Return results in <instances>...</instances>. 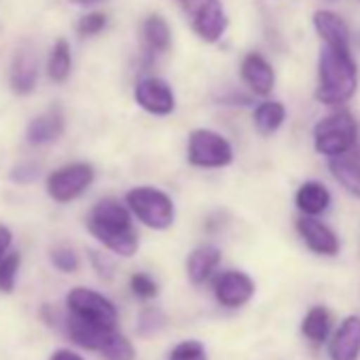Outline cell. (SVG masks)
I'll return each mask as SVG.
<instances>
[{"label": "cell", "mask_w": 360, "mask_h": 360, "mask_svg": "<svg viewBox=\"0 0 360 360\" xmlns=\"http://www.w3.org/2000/svg\"><path fill=\"white\" fill-rule=\"evenodd\" d=\"M89 233L112 255L129 259L138 252L140 240L131 223V212L117 198L98 200L87 217Z\"/></svg>", "instance_id": "cell-1"}, {"label": "cell", "mask_w": 360, "mask_h": 360, "mask_svg": "<svg viewBox=\"0 0 360 360\" xmlns=\"http://www.w3.org/2000/svg\"><path fill=\"white\" fill-rule=\"evenodd\" d=\"M358 89V66L349 49L322 45L318 58L316 100L326 106H341L354 98Z\"/></svg>", "instance_id": "cell-2"}, {"label": "cell", "mask_w": 360, "mask_h": 360, "mask_svg": "<svg viewBox=\"0 0 360 360\" xmlns=\"http://www.w3.org/2000/svg\"><path fill=\"white\" fill-rule=\"evenodd\" d=\"M125 206L144 227L155 231H165L176 221L174 200L157 187H134L125 193Z\"/></svg>", "instance_id": "cell-3"}, {"label": "cell", "mask_w": 360, "mask_h": 360, "mask_svg": "<svg viewBox=\"0 0 360 360\" xmlns=\"http://www.w3.org/2000/svg\"><path fill=\"white\" fill-rule=\"evenodd\" d=\"M356 138L358 125L352 112L347 110L326 115L314 127V148L328 159L343 157L345 153H349V148L356 144Z\"/></svg>", "instance_id": "cell-4"}, {"label": "cell", "mask_w": 360, "mask_h": 360, "mask_svg": "<svg viewBox=\"0 0 360 360\" xmlns=\"http://www.w3.org/2000/svg\"><path fill=\"white\" fill-rule=\"evenodd\" d=\"M176 5L187 15L193 32L204 43L214 45L225 37L229 18L221 0H176Z\"/></svg>", "instance_id": "cell-5"}, {"label": "cell", "mask_w": 360, "mask_h": 360, "mask_svg": "<svg viewBox=\"0 0 360 360\" xmlns=\"http://www.w3.org/2000/svg\"><path fill=\"white\" fill-rule=\"evenodd\" d=\"M187 159L195 167L221 169L233 163V146L223 134L208 127H198L189 134Z\"/></svg>", "instance_id": "cell-6"}, {"label": "cell", "mask_w": 360, "mask_h": 360, "mask_svg": "<svg viewBox=\"0 0 360 360\" xmlns=\"http://www.w3.org/2000/svg\"><path fill=\"white\" fill-rule=\"evenodd\" d=\"M94 180H96L94 165L87 161H75L53 169L47 176L45 189L56 204H70L79 200L94 185Z\"/></svg>", "instance_id": "cell-7"}, {"label": "cell", "mask_w": 360, "mask_h": 360, "mask_svg": "<svg viewBox=\"0 0 360 360\" xmlns=\"http://www.w3.org/2000/svg\"><path fill=\"white\" fill-rule=\"evenodd\" d=\"M68 311L79 316L85 322L98 324L102 328H117L119 326V311L110 299L100 295L94 288L77 286L66 295Z\"/></svg>", "instance_id": "cell-8"}, {"label": "cell", "mask_w": 360, "mask_h": 360, "mask_svg": "<svg viewBox=\"0 0 360 360\" xmlns=\"http://www.w3.org/2000/svg\"><path fill=\"white\" fill-rule=\"evenodd\" d=\"M134 102L148 115L167 117L176 108V96L167 81L159 77H144L134 87Z\"/></svg>", "instance_id": "cell-9"}, {"label": "cell", "mask_w": 360, "mask_h": 360, "mask_svg": "<svg viewBox=\"0 0 360 360\" xmlns=\"http://www.w3.org/2000/svg\"><path fill=\"white\" fill-rule=\"evenodd\" d=\"M255 280L240 269H229L223 271L217 280H214V297L223 307L229 309H238L244 307L252 297H255Z\"/></svg>", "instance_id": "cell-10"}, {"label": "cell", "mask_w": 360, "mask_h": 360, "mask_svg": "<svg viewBox=\"0 0 360 360\" xmlns=\"http://www.w3.org/2000/svg\"><path fill=\"white\" fill-rule=\"evenodd\" d=\"M297 233L303 240V244L307 246V250H311L314 255L337 257L341 250V242H339L337 233L328 225L318 221L316 217L297 219Z\"/></svg>", "instance_id": "cell-11"}, {"label": "cell", "mask_w": 360, "mask_h": 360, "mask_svg": "<svg viewBox=\"0 0 360 360\" xmlns=\"http://www.w3.org/2000/svg\"><path fill=\"white\" fill-rule=\"evenodd\" d=\"M39 83V58L30 45L18 49L9 70V85L11 91L18 96H30Z\"/></svg>", "instance_id": "cell-12"}, {"label": "cell", "mask_w": 360, "mask_h": 360, "mask_svg": "<svg viewBox=\"0 0 360 360\" xmlns=\"http://www.w3.org/2000/svg\"><path fill=\"white\" fill-rule=\"evenodd\" d=\"M240 75H242L244 85L255 96L267 98L276 87V70H274V66L269 64V60H265L257 51L244 56V60L240 64Z\"/></svg>", "instance_id": "cell-13"}, {"label": "cell", "mask_w": 360, "mask_h": 360, "mask_svg": "<svg viewBox=\"0 0 360 360\" xmlns=\"http://www.w3.org/2000/svg\"><path fill=\"white\" fill-rule=\"evenodd\" d=\"M64 129H66V117H64L62 106H51L28 123L26 140L32 146H47V144L58 142Z\"/></svg>", "instance_id": "cell-14"}, {"label": "cell", "mask_w": 360, "mask_h": 360, "mask_svg": "<svg viewBox=\"0 0 360 360\" xmlns=\"http://www.w3.org/2000/svg\"><path fill=\"white\" fill-rule=\"evenodd\" d=\"M330 360H358L360 358V316H347L333 335L328 347Z\"/></svg>", "instance_id": "cell-15"}, {"label": "cell", "mask_w": 360, "mask_h": 360, "mask_svg": "<svg viewBox=\"0 0 360 360\" xmlns=\"http://www.w3.org/2000/svg\"><path fill=\"white\" fill-rule=\"evenodd\" d=\"M64 324H66V330H68V337L85 347V349H94V352H100V347L104 345V341L108 339V335L117 328H102L98 324H91V322H85L81 320L79 316L75 314H66L64 316Z\"/></svg>", "instance_id": "cell-16"}, {"label": "cell", "mask_w": 360, "mask_h": 360, "mask_svg": "<svg viewBox=\"0 0 360 360\" xmlns=\"http://www.w3.org/2000/svg\"><path fill=\"white\" fill-rule=\"evenodd\" d=\"M223 259L221 248L212 246V244H204L198 246L189 257H187V276L193 284H204L208 282L214 271L219 269Z\"/></svg>", "instance_id": "cell-17"}, {"label": "cell", "mask_w": 360, "mask_h": 360, "mask_svg": "<svg viewBox=\"0 0 360 360\" xmlns=\"http://www.w3.org/2000/svg\"><path fill=\"white\" fill-rule=\"evenodd\" d=\"M295 206L303 217H320L330 206V191L320 180H307L295 193Z\"/></svg>", "instance_id": "cell-18"}, {"label": "cell", "mask_w": 360, "mask_h": 360, "mask_svg": "<svg viewBox=\"0 0 360 360\" xmlns=\"http://www.w3.org/2000/svg\"><path fill=\"white\" fill-rule=\"evenodd\" d=\"M311 22H314V28L324 45L349 49V28L337 13L328 11V9H320L314 13Z\"/></svg>", "instance_id": "cell-19"}, {"label": "cell", "mask_w": 360, "mask_h": 360, "mask_svg": "<svg viewBox=\"0 0 360 360\" xmlns=\"http://www.w3.org/2000/svg\"><path fill=\"white\" fill-rule=\"evenodd\" d=\"M142 41L144 49L150 56H163L172 47V30L163 15L153 13L142 22Z\"/></svg>", "instance_id": "cell-20"}, {"label": "cell", "mask_w": 360, "mask_h": 360, "mask_svg": "<svg viewBox=\"0 0 360 360\" xmlns=\"http://www.w3.org/2000/svg\"><path fill=\"white\" fill-rule=\"evenodd\" d=\"M252 121H255V127L259 134L263 136H271L276 134L284 121H286V106L278 100H265L261 102L255 112H252Z\"/></svg>", "instance_id": "cell-21"}, {"label": "cell", "mask_w": 360, "mask_h": 360, "mask_svg": "<svg viewBox=\"0 0 360 360\" xmlns=\"http://www.w3.org/2000/svg\"><path fill=\"white\" fill-rule=\"evenodd\" d=\"M330 328H333V314L324 305L311 307L301 322V333L311 343H324L330 335Z\"/></svg>", "instance_id": "cell-22"}, {"label": "cell", "mask_w": 360, "mask_h": 360, "mask_svg": "<svg viewBox=\"0 0 360 360\" xmlns=\"http://www.w3.org/2000/svg\"><path fill=\"white\" fill-rule=\"evenodd\" d=\"M328 169L335 176L337 183L356 200H360V163L354 159L343 157H333L328 161Z\"/></svg>", "instance_id": "cell-23"}, {"label": "cell", "mask_w": 360, "mask_h": 360, "mask_svg": "<svg viewBox=\"0 0 360 360\" xmlns=\"http://www.w3.org/2000/svg\"><path fill=\"white\" fill-rule=\"evenodd\" d=\"M72 72V49L66 39H58L47 60V75L53 83H64Z\"/></svg>", "instance_id": "cell-24"}, {"label": "cell", "mask_w": 360, "mask_h": 360, "mask_svg": "<svg viewBox=\"0 0 360 360\" xmlns=\"http://www.w3.org/2000/svg\"><path fill=\"white\" fill-rule=\"evenodd\" d=\"M100 354L106 360H136V349L131 341L125 335H121L119 328L108 335V339L100 347Z\"/></svg>", "instance_id": "cell-25"}, {"label": "cell", "mask_w": 360, "mask_h": 360, "mask_svg": "<svg viewBox=\"0 0 360 360\" xmlns=\"http://www.w3.org/2000/svg\"><path fill=\"white\" fill-rule=\"evenodd\" d=\"M165 324H167V318L159 307H144L138 316L136 328L142 337H153V335L161 333L165 328Z\"/></svg>", "instance_id": "cell-26"}, {"label": "cell", "mask_w": 360, "mask_h": 360, "mask_svg": "<svg viewBox=\"0 0 360 360\" xmlns=\"http://www.w3.org/2000/svg\"><path fill=\"white\" fill-rule=\"evenodd\" d=\"M20 265H22V255L11 252V250L5 255L3 261H0V292H13L15 290Z\"/></svg>", "instance_id": "cell-27"}, {"label": "cell", "mask_w": 360, "mask_h": 360, "mask_svg": "<svg viewBox=\"0 0 360 360\" xmlns=\"http://www.w3.org/2000/svg\"><path fill=\"white\" fill-rule=\"evenodd\" d=\"M49 259H51V265L58 271H62V274H75L81 267V259H79L77 250L70 248V246H58V248H53L49 252Z\"/></svg>", "instance_id": "cell-28"}, {"label": "cell", "mask_w": 360, "mask_h": 360, "mask_svg": "<svg viewBox=\"0 0 360 360\" xmlns=\"http://www.w3.org/2000/svg\"><path fill=\"white\" fill-rule=\"evenodd\" d=\"M167 360H208V352L202 341L187 339L172 347Z\"/></svg>", "instance_id": "cell-29"}, {"label": "cell", "mask_w": 360, "mask_h": 360, "mask_svg": "<svg viewBox=\"0 0 360 360\" xmlns=\"http://www.w3.org/2000/svg\"><path fill=\"white\" fill-rule=\"evenodd\" d=\"M108 26V15L106 13H100V11H91L87 15H83L77 24V32L81 37H96L100 34L104 28Z\"/></svg>", "instance_id": "cell-30"}, {"label": "cell", "mask_w": 360, "mask_h": 360, "mask_svg": "<svg viewBox=\"0 0 360 360\" xmlns=\"http://www.w3.org/2000/svg\"><path fill=\"white\" fill-rule=\"evenodd\" d=\"M129 288L140 299H153L159 292V284L144 271H138L129 278Z\"/></svg>", "instance_id": "cell-31"}, {"label": "cell", "mask_w": 360, "mask_h": 360, "mask_svg": "<svg viewBox=\"0 0 360 360\" xmlns=\"http://www.w3.org/2000/svg\"><path fill=\"white\" fill-rule=\"evenodd\" d=\"M39 174H41V167L37 163L24 161V163H20V165L13 167L11 180H13V183H18V185H32L34 180L39 178Z\"/></svg>", "instance_id": "cell-32"}, {"label": "cell", "mask_w": 360, "mask_h": 360, "mask_svg": "<svg viewBox=\"0 0 360 360\" xmlns=\"http://www.w3.org/2000/svg\"><path fill=\"white\" fill-rule=\"evenodd\" d=\"M89 259H91V265H94L96 274L102 280H112V276H115V263L108 257H104L98 250H89Z\"/></svg>", "instance_id": "cell-33"}, {"label": "cell", "mask_w": 360, "mask_h": 360, "mask_svg": "<svg viewBox=\"0 0 360 360\" xmlns=\"http://www.w3.org/2000/svg\"><path fill=\"white\" fill-rule=\"evenodd\" d=\"M13 244V233L7 225H0V261L5 259V255L11 250Z\"/></svg>", "instance_id": "cell-34"}, {"label": "cell", "mask_w": 360, "mask_h": 360, "mask_svg": "<svg viewBox=\"0 0 360 360\" xmlns=\"http://www.w3.org/2000/svg\"><path fill=\"white\" fill-rule=\"evenodd\" d=\"M51 360H85L81 354H77V352H72V349H58L53 356H51Z\"/></svg>", "instance_id": "cell-35"}, {"label": "cell", "mask_w": 360, "mask_h": 360, "mask_svg": "<svg viewBox=\"0 0 360 360\" xmlns=\"http://www.w3.org/2000/svg\"><path fill=\"white\" fill-rule=\"evenodd\" d=\"M68 3H72L77 7H96V5L108 3V0H68Z\"/></svg>", "instance_id": "cell-36"}]
</instances>
